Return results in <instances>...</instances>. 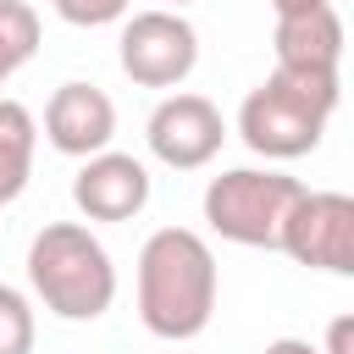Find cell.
Listing matches in <instances>:
<instances>
[{"mask_svg":"<svg viewBox=\"0 0 354 354\" xmlns=\"http://www.w3.org/2000/svg\"><path fill=\"white\" fill-rule=\"evenodd\" d=\"M216 254L194 227H160L138 249V321L160 343H188L216 315Z\"/></svg>","mask_w":354,"mask_h":354,"instance_id":"obj_1","label":"cell"},{"mask_svg":"<svg viewBox=\"0 0 354 354\" xmlns=\"http://www.w3.org/2000/svg\"><path fill=\"white\" fill-rule=\"evenodd\" d=\"M337 100H343L337 72L271 66V77L260 88H249L243 105H238V138L266 160H299L321 144Z\"/></svg>","mask_w":354,"mask_h":354,"instance_id":"obj_2","label":"cell"},{"mask_svg":"<svg viewBox=\"0 0 354 354\" xmlns=\"http://www.w3.org/2000/svg\"><path fill=\"white\" fill-rule=\"evenodd\" d=\"M28 288L61 321H100L116 304L111 249L83 221H44L28 243Z\"/></svg>","mask_w":354,"mask_h":354,"instance_id":"obj_3","label":"cell"},{"mask_svg":"<svg viewBox=\"0 0 354 354\" xmlns=\"http://www.w3.org/2000/svg\"><path fill=\"white\" fill-rule=\"evenodd\" d=\"M299 194L304 183L277 166H232L205 183V227L243 249H277L282 221Z\"/></svg>","mask_w":354,"mask_h":354,"instance_id":"obj_4","label":"cell"},{"mask_svg":"<svg viewBox=\"0 0 354 354\" xmlns=\"http://www.w3.org/2000/svg\"><path fill=\"white\" fill-rule=\"evenodd\" d=\"M116 61L138 88H183L194 77V66H199V33L171 6L133 11V17H122Z\"/></svg>","mask_w":354,"mask_h":354,"instance_id":"obj_5","label":"cell"},{"mask_svg":"<svg viewBox=\"0 0 354 354\" xmlns=\"http://www.w3.org/2000/svg\"><path fill=\"white\" fill-rule=\"evenodd\" d=\"M277 249L310 271L348 277L354 271V199L337 188H304L282 221Z\"/></svg>","mask_w":354,"mask_h":354,"instance_id":"obj_6","label":"cell"},{"mask_svg":"<svg viewBox=\"0 0 354 354\" xmlns=\"http://www.w3.org/2000/svg\"><path fill=\"white\" fill-rule=\"evenodd\" d=\"M144 144H149V155H155L160 166H171V171H199V166H210V160L221 155L227 122H221V111H216L205 94H166V100L149 111V122H144Z\"/></svg>","mask_w":354,"mask_h":354,"instance_id":"obj_7","label":"cell"},{"mask_svg":"<svg viewBox=\"0 0 354 354\" xmlns=\"http://www.w3.org/2000/svg\"><path fill=\"white\" fill-rule=\"evenodd\" d=\"M72 205L83 210V221H133L149 205V166L122 149L83 155L72 177Z\"/></svg>","mask_w":354,"mask_h":354,"instance_id":"obj_8","label":"cell"},{"mask_svg":"<svg viewBox=\"0 0 354 354\" xmlns=\"http://www.w3.org/2000/svg\"><path fill=\"white\" fill-rule=\"evenodd\" d=\"M111 138H116V105H111L105 88H94V83H61L44 100V144L55 155L83 160V155L111 149Z\"/></svg>","mask_w":354,"mask_h":354,"instance_id":"obj_9","label":"cell"},{"mask_svg":"<svg viewBox=\"0 0 354 354\" xmlns=\"http://www.w3.org/2000/svg\"><path fill=\"white\" fill-rule=\"evenodd\" d=\"M277 66L293 72H337L343 66V17L332 0L299 6V11H277V33H271Z\"/></svg>","mask_w":354,"mask_h":354,"instance_id":"obj_10","label":"cell"},{"mask_svg":"<svg viewBox=\"0 0 354 354\" xmlns=\"http://www.w3.org/2000/svg\"><path fill=\"white\" fill-rule=\"evenodd\" d=\"M33 149H39V122L22 100L0 94V210L22 199L33 177Z\"/></svg>","mask_w":354,"mask_h":354,"instance_id":"obj_11","label":"cell"},{"mask_svg":"<svg viewBox=\"0 0 354 354\" xmlns=\"http://www.w3.org/2000/svg\"><path fill=\"white\" fill-rule=\"evenodd\" d=\"M39 11L28 0H0V88L39 55Z\"/></svg>","mask_w":354,"mask_h":354,"instance_id":"obj_12","label":"cell"},{"mask_svg":"<svg viewBox=\"0 0 354 354\" xmlns=\"http://www.w3.org/2000/svg\"><path fill=\"white\" fill-rule=\"evenodd\" d=\"M39 321H33V299L11 282H0V354H33Z\"/></svg>","mask_w":354,"mask_h":354,"instance_id":"obj_13","label":"cell"},{"mask_svg":"<svg viewBox=\"0 0 354 354\" xmlns=\"http://www.w3.org/2000/svg\"><path fill=\"white\" fill-rule=\"evenodd\" d=\"M133 0H50V11L72 28H105V22H122Z\"/></svg>","mask_w":354,"mask_h":354,"instance_id":"obj_14","label":"cell"},{"mask_svg":"<svg viewBox=\"0 0 354 354\" xmlns=\"http://www.w3.org/2000/svg\"><path fill=\"white\" fill-rule=\"evenodd\" d=\"M321 354H354V315H337L326 326V348Z\"/></svg>","mask_w":354,"mask_h":354,"instance_id":"obj_15","label":"cell"},{"mask_svg":"<svg viewBox=\"0 0 354 354\" xmlns=\"http://www.w3.org/2000/svg\"><path fill=\"white\" fill-rule=\"evenodd\" d=\"M260 354H321L315 343H304V337H277V343H266Z\"/></svg>","mask_w":354,"mask_h":354,"instance_id":"obj_16","label":"cell"},{"mask_svg":"<svg viewBox=\"0 0 354 354\" xmlns=\"http://www.w3.org/2000/svg\"><path fill=\"white\" fill-rule=\"evenodd\" d=\"M299 6H315V0H271V11H299Z\"/></svg>","mask_w":354,"mask_h":354,"instance_id":"obj_17","label":"cell"},{"mask_svg":"<svg viewBox=\"0 0 354 354\" xmlns=\"http://www.w3.org/2000/svg\"><path fill=\"white\" fill-rule=\"evenodd\" d=\"M166 6H171V11H183V6H188V0H166Z\"/></svg>","mask_w":354,"mask_h":354,"instance_id":"obj_18","label":"cell"}]
</instances>
